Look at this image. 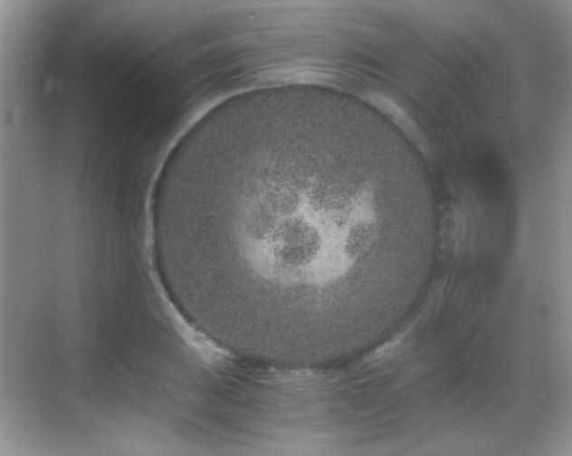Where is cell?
Segmentation results:
<instances>
[{"mask_svg":"<svg viewBox=\"0 0 572 456\" xmlns=\"http://www.w3.org/2000/svg\"><path fill=\"white\" fill-rule=\"evenodd\" d=\"M233 237L246 280L272 309L351 328L367 261L387 221L373 176L341 152L280 141L234 179Z\"/></svg>","mask_w":572,"mask_h":456,"instance_id":"6da1fadb","label":"cell"},{"mask_svg":"<svg viewBox=\"0 0 572 456\" xmlns=\"http://www.w3.org/2000/svg\"><path fill=\"white\" fill-rule=\"evenodd\" d=\"M368 101L392 120L408 138L422 151L427 154L428 145L419 128L410 115L395 100L382 93L372 92L367 95Z\"/></svg>","mask_w":572,"mask_h":456,"instance_id":"7a4b0ae2","label":"cell"}]
</instances>
